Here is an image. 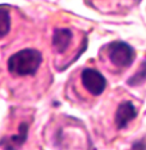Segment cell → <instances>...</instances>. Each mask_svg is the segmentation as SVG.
I'll use <instances>...</instances> for the list:
<instances>
[{"label":"cell","instance_id":"cell-1","mask_svg":"<svg viewBox=\"0 0 146 150\" xmlns=\"http://www.w3.org/2000/svg\"><path fill=\"white\" fill-rule=\"evenodd\" d=\"M41 62L42 55L39 50L25 49L8 59V71L14 76H30L37 72Z\"/></svg>","mask_w":146,"mask_h":150},{"label":"cell","instance_id":"cell-2","mask_svg":"<svg viewBox=\"0 0 146 150\" xmlns=\"http://www.w3.org/2000/svg\"><path fill=\"white\" fill-rule=\"evenodd\" d=\"M108 55L114 66L119 68H127L135 60V50L130 44L115 41L108 45Z\"/></svg>","mask_w":146,"mask_h":150},{"label":"cell","instance_id":"cell-3","mask_svg":"<svg viewBox=\"0 0 146 150\" xmlns=\"http://www.w3.org/2000/svg\"><path fill=\"white\" fill-rule=\"evenodd\" d=\"M81 80H82V85L85 86V88L90 94L95 95V96L103 94L105 87H107V80H105V77L99 71L92 69V68H86L82 72Z\"/></svg>","mask_w":146,"mask_h":150},{"label":"cell","instance_id":"cell-4","mask_svg":"<svg viewBox=\"0 0 146 150\" xmlns=\"http://www.w3.org/2000/svg\"><path fill=\"white\" fill-rule=\"evenodd\" d=\"M136 115H137V112H136V108L133 107V104L131 101L121 103L117 112H115V125H117V128L122 129L127 127V125L130 123L132 119L136 118Z\"/></svg>","mask_w":146,"mask_h":150},{"label":"cell","instance_id":"cell-5","mask_svg":"<svg viewBox=\"0 0 146 150\" xmlns=\"http://www.w3.org/2000/svg\"><path fill=\"white\" fill-rule=\"evenodd\" d=\"M72 40V32L67 28L55 30L53 35V45L58 53H64Z\"/></svg>","mask_w":146,"mask_h":150},{"label":"cell","instance_id":"cell-6","mask_svg":"<svg viewBox=\"0 0 146 150\" xmlns=\"http://www.w3.org/2000/svg\"><path fill=\"white\" fill-rule=\"evenodd\" d=\"M27 132H28V125L22 123L21 126H19V134L12 136V137L9 139V146L8 148L16 149V148L22 146V144L26 141V139H27Z\"/></svg>","mask_w":146,"mask_h":150},{"label":"cell","instance_id":"cell-7","mask_svg":"<svg viewBox=\"0 0 146 150\" xmlns=\"http://www.w3.org/2000/svg\"><path fill=\"white\" fill-rule=\"evenodd\" d=\"M144 81H146V62H142L137 72L128 80V85L130 86H138V85L144 83Z\"/></svg>","mask_w":146,"mask_h":150},{"label":"cell","instance_id":"cell-8","mask_svg":"<svg viewBox=\"0 0 146 150\" xmlns=\"http://www.w3.org/2000/svg\"><path fill=\"white\" fill-rule=\"evenodd\" d=\"M11 30V16L5 9H1V37H4Z\"/></svg>","mask_w":146,"mask_h":150},{"label":"cell","instance_id":"cell-9","mask_svg":"<svg viewBox=\"0 0 146 150\" xmlns=\"http://www.w3.org/2000/svg\"><path fill=\"white\" fill-rule=\"evenodd\" d=\"M136 1H140V0H136Z\"/></svg>","mask_w":146,"mask_h":150}]
</instances>
